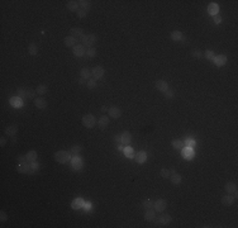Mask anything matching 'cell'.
Returning <instances> with one entry per match:
<instances>
[{"label": "cell", "mask_w": 238, "mask_h": 228, "mask_svg": "<svg viewBox=\"0 0 238 228\" xmlns=\"http://www.w3.org/2000/svg\"><path fill=\"white\" fill-rule=\"evenodd\" d=\"M86 55H87L90 58H94L95 56H96V50L94 48V47H90V48H87V51H86Z\"/></svg>", "instance_id": "f35d334b"}, {"label": "cell", "mask_w": 238, "mask_h": 228, "mask_svg": "<svg viewBox=\"0 0 238 228\" xmlns=\"http://www.w3.org/2000/svg\"><path fill=\"white\" fill-rule=\"evenodd\" d=\"M171 145H172V147L175 150H181L183 148V146H184V143H183V141H180V139H173V141L171 142Z\"/></svg>", "instance_id": "836d02e7"}, {"label": "cell", "mask_w": 238, "mask_h": 228, "mask_svg": "<svg viewBox=\"0 0 238 228\" xmlns=\"http://www.w3.org/2000/svg\"><path fill=\"white\" fill-rule=\"evenodd\" d=\"M183 155H184V158H186V160H191L193 157H194V152H193V151H191L190 148H186V150H184Z\"/></svg>", "instance_id": "d590c367"}, {"label": "cell", "mask_w": 238, "mask_h": 228, "mask_svg": "<svg viewBox=\"0 0 238 228\" xmlns=\"http://www.w3.org/2000/svg\"><path fill=\"white\" fill-rule=\"evenodd\" d=\"M28 160H27V156L24 155V156H19V157H17V162H27Z\"/></svg>", "instance_id": "f5cc1de1"}, {"label": "cell", "mask_w": 238, "mask_h": 228, "mask_svg": "<svg viewBox=\"0 0 238 228\" xmlns=\"http://www.w3.org/2000/svg\"><path fill=\"white\" fill-rule=\"evenodd\" d=\"M17 93H18V97L19 98H26L27 97V90L23 89V87H19V89L17 90Z\"/></svg>", "instance_id": "ee69618b"}, {"label": "cell", "mask_w": 238, "mask_h": 228, "mask_svg": "<svg viewBox=\"0 0 238 228\" xmlns=\"http://www.w3.org/2000/svg\"><path fill=\"white\" fill-rule=\"evenodd\" d=\"M17 132H18V127L14 126V124L8 126V127L5 128V134L9 136V137H14V136L17 134Z\"/></svg>", "instance_id": "ac0fdd59"}, {"label": "cell", "mask_w": 238, "mask_h": 228, "mask_svg": "<svg viewBox=\"0 0 238 228\" xmlns=\"http://www.w3.org/2000/svg\"><path fill=\"white\" fill-rule=\"evenodd\" d=\"M82 204H84L82 199H75V200L71 203V208L72 209H79V208L82 207Z\"/></svg>", "instance_id": "4dcf8cb0"}, {"label": "cell", "mask_w": 238, "mask_h": 228, "mask_svg": "<svg viewBox=\"0 0 238 228\" xmlns=\"http://www.w3.org/2000/svg\"><path fill=\"white\" fill-rule=\"evenodd\" d=\"M9 103L11 104V107H14V108H21L23 105V102H22V98H19V97H14V98H11Z\"/></svg>", "instance_id": "603a6c76"}, {"label": "cell", "mask_w": 238, "mask_h": 228, "mask_svg": "<svg viewBox=\"0 0 238 228\" xmlns=\"http://www.w3.org/2000/svg\"><path fill=\"white\" fill-rule=\"evenodd\" d=\"M71 163H72V169H75V170H80L82 167V161L77 157V156H75V157L72 158Z\"/></svg>", "instance_id": "7402d4cb"}, {"label": "cell", "mask_w": 238, "mask_h": 228, "mask_svg": "<svg viewBox=\"0 0 238 228\" xmlns=\"http://www.w3.org/2000/svg\"><path fill=\"white\" fill-rule=\"evenodd\" d=\"M80 41H81V43H82V45H84V46H87V47H89V48H90V47H91V46H90V43H89L87 36H85V34H84V36H82V37H81V38H80Z\"/></svg>", "instance_id": "7dc6e473"}, {"label": "cell", "mask_w": 238, "mask_h": 228, "mask_svg": "<svg viewBox=\"0 0 238 228\" xmlns=\"http://www.w3.org/2000/svg\"><path fill=\"white\" fill-rule=\"evenodd\" d=\"M166 205H167L166 200H163V199H158V200H156L155 203H153V209H155V212H163L165 209H166Z\"/></svg>", "instance_id": "277c9868"}, {"label": "cell", "mask_w": 238, "mask_h": 228, "mask_svg": "<svg viewBox=\"0 0 238 228\" xmlns=\"http://www.w3.org/2000/svg\"><path fill=\"white\" fill-rule=\"evenodd\" d=\"M79 5L81 6V9H84L85 11L90 10V1H87V0H80V1H79Z\"/></svg>", "instance_id": "1f68e13d"}, {"label": "cell", "mask_w": 238, "mask_h": 228, "mask_svg": "<svg viewBox=\"0 0 238 228\" xmlns=\"http://www.w3.org/2000/svg\"><path fill=\"white\" fill-rule=\"evenodd\" d=\"M80 76H81L82 79H85V80H89L90 79V76H91V70H89L87 67H84V69L80 70Z\"/></svg>", "instance_id": "484cf974"}, {"label": "cell", "mask_w": 238, "mask_h": 228, "mask_svg": "<svg viewBox=\"0 0 238 228\" xmlns=\"http://www.w3.org/2000/svg\"><path fill=\"white\" fill-rule=\"evenodd\" d=\"M132 141V136L128 131L123 132L122 134H120V143H123V145H129Z\"/></svg>", "instance_id": "4fadbf2b"}, {"label": "cell", "mask_w": 238, "mask_h": 228, "mask_svg": "<svg viewBox=\"0 0 238 228\" xmlns=\"http://www.w3.org/2000/svg\"><path fill=\"white\" fill-rule=\"evenodd\" d=\"M79 84H80V85H86V80L81 77V79L79 80Z\"/></svg>", "instance_id": "11a10c76"}, {"label": "cell", "mask_w": 238, "mask_h": 228, "mask_svg": "<svg viewBox=\"0 0 238 228\" xmlns=\"http://www.w3.org/2000/svg\"><path fill=\"white\" fill-rule=\"evenodd\" d=\"M39 169H41V165L39 163H37V162H31V171H29V175H32V174H34L36 171H38Z\"/></svg>", "instance_id": "e575fe53"}, {"label": "cell", "mask_w": 238, "mask_h": 228, "mask_svg": "<svg viewBox=\"0 0 238 228\" xmlns=\"http://www.w3.org/2000/svg\"><path fill=\"white\" fill-rule=\"evenodd\" d=\"M213 21H214L215 24H220L222 23V17L220 15H214V17H213Z\"/></svg>", "instance_id": "816d5d0a"}, {"label": "cell", "mask_w": 238, "mask_h": 228, "mask_svg": "<svg viewBox=\"0 0 238 228\" xmlns=\"http://www.w3.org/2000/svg\"><path fill=\"white\" fill-rule=\"evenodd\" d=\"M109 124V117L107 115H102V117L99 118V126L102 128H107Z\"/></svg>", "instance_id": "83f0119b"}, {"label": "cell", "mask_w": 238, "mask_h": 228, "mask_svg": "<svg viewBox=\"0 0 238 228\" xmlns=\"http://www.w3.org/2000/svg\"><path fill=\"white\" fill-rule=\"evenodd\" d=\"M91 76L94 80H99L104 76V69L102 66H95L94 69L91 70Z\"/></svg>", "instance_id": "3957f363"}, {"label": "cell", "mask_w": 238, "mask_h": 228, "mask_svg": "<svg viewBox=\"0 0 238 228\" xmlns=\"http://www.w3.org/2000/svg\"><path fill=\"white\" fill-rule=\"evenodd\" d=\"M134 160H136L137 163H143V162H146V160H147V153H146L144 151H141V152H138V153L134 155Z\"/></svg>", "instance_id": "5bb4252c"}, {"label": "cell", "mask_w": 238, "mask_h": 228, "mask_svg": "<svg viewBox=\"0 0 238 228\" xmlns=\"http://www.w3.org/2000/svg\"><path fill=\"white\" fill-rule=\"evenodd\" d=\"M142 207L144 209H150V208H153V202L151 199H146V200L142 202Z\"/></svg>", "instance_id": "8d00e7d4"}, {"label": "cell", "mask_w": 238, "mask_h": 228, "mask_svg": "<svg viewBox=\"0 0 238 228\" xmlns=\"http://www.w3.org/2000/svg\"><path fill=\"white\" fill-rule=\"evenodd\" d=\"M72 50H74V55L76 56V57H81V56H84V55L86 53L85 46H84V45H76Z\"/></svg>", "instance_id": "9c48e42d"}, {"label": "cell", "mask_w": 238, "mask_h": 228, "mask_svg": "<svg viewBox=\"0 0 238 228\" xmlns=\"http://www.w3.org/2000/svg\"><path fill=\"white\" fill-rule=\"evenodd\" d=\"M191 56L195 58H201L203 57V52L200 50H194V51H191Z\"/></svg>", "instance_id": "7bdbcfd3"}, {"label": "cell", "mask_w": 238, "mask_h": 228, "mask_svg": "<svg viewBox=\"0 0 238 228\" xmlns=\"http://www.w3.org/2000/svg\"><path fill=\"white\" fill-rule=\"evenodd\" d=\"M55 160L58 163H67L71 160V153L68 151H57L55 153Z\"/></svg>", "instance_id": "6da1fadb"}, {"label": "cell", "mask_w": 238, "mask_h": 228, "mask_svg": "<svg viewBox=\"0 0 238 228\" xmlns=\"http://www.w3.org/2000/svg\"><path fill=\"white\" fill-rule=\"evenodd\" d=\"M155 86H156L157 90L162 91V93H165V91L168 89V84L165 81V80H157L156 84H155Z\"/></svg>", "instance_id": "7c38bea8"}, {"label": "cell", "mask_w": 238, "mask_h": 228, "mask_svg": "<svg viewBox=\"0 0 238 228\" xmlns=\"http://www.w3.org/2000/svg\"><path fill=\"white\" fill-rule=\"evenodd\" d=\"M234 197H233L232 194H228V195H224L223 198L220 199V202H222V204L223 205H225V207H229V205H232L233 203H234Z\"/></svg>", "instance_id": "30bf717a"}, {"label": "cell", "mask_w": 238, "mask_h": 228, "mask_svg": "<svg viewBox=\"0 0 238 228\" xmlns=\"http://www.w3.org/2000/svg\"><path fill=\"white\" fill-rule=\"evenodd\" d=\"M156 217H155V209H152V208H150V209H146V214H144V219H146L147 222H151L153 221Z\"/></svg>", "instance_id": "cb8c5ba5"}, {"label": "cell", "mask_w": 238, "mask_h": 228, "mask_svg": "<svg viewBox=\"0 0 238 228\" xmlns=\"http://www.w3.org/2000/svg\"><path fill=\"white\" fill-rule=\"evenodd\" d=\"M170 180H171V183L173 184V185H180V183H181V180H183V178H181L180 174L173 173V174L170 175Z\"/></svg>", "instance_id": "44dd1931"}, {"label": "cell", "mask_w": 238, "mask_h": 228, "mask_svg": "<svg viewBox=\"0 0 238 228\" xmlns=\"http://www.w3.org/2000/svg\"><path fill=\"white\" fill-rule=\"evenodd\" d=\"M17 171L18 173H21V174H29V171H31V165L27 162H19L18 165H17Z\"/></svg>", "instance_id": "5b68a950"}, {"label": "cell", "mask_w": 238, "mask_h": 228, "mask_svg": "<svg viewBox=\"0 0 238 228\" xmlns=\"http://www.w3.org/2000/svg\"><path fill=\"white\" fill-rule=\"evenodd\" d=\"M87 39H89V43H90V46H92L96 41H98V37H96L95 34L90 33V34H87Z\"/></svg>", "instance_id": "ab89813d"}, {"label": "cell", "mask_w": 238, "mask_h": 228, "mask_svg": "<svg viewBox=\"0 0 238 228\" xmlns=\"http://www.w3.org/2000/svg\"><path fill=\"white\" fill-rule=\"evenodd\" d=\"M34 105H36V108L43 110V109H46L47 108V102L44 100L43 98H36L34 99Z\"/></svg>", "instance_id": "9a60e30c"}, {"label": "cell", "mask_w": 238, "mask_h": 228, "mask_svg": "<svg viewBox=\"0 0 238 228\" xmlns=\"http://www.w3.org/2000/svg\"><path fill=\"white\" fill-rule=\"evenodd\" d=\"M82 151V146H80V145H75V146H72L71 147V150L68 151L71 155H79L80 152Z\"/></svg>", "instance_id": "d6a6232c"}, {"label": "cell", "mask_w": 238, "mask_h": 228, "mask_svg": "<svg viewBox=\"0 0 238 228\" xmlns=\"http://www.w3.org/2000/svg\"><path fill=\"white\" fill-rule=\"evenodd\" d=\"M5 145H6V139H5V137H1L0 138V146L4 147Z\"/></svg>", "instance_id": "db71d44e"}, {"label": "cell", "mask_w": 238, "mask_h": 228, "mask_svg": "<svg viewBox=\"0 0 238 228\" xmlns=\"http://www.w3.org/2000/svg\"><path fill=\"white\" fill-rule=\"evenodd\" d=\"M77 41H79L77 38L72 37V36H67V37H65V39H63V43H65L66 47H72V48H74V47L77 45Z\"/></svg>", "instance_id": "ba28073f"}, {"label": "cell", "mask_w": 238, "mask_h": 228, "mask_svg": "<svg viewBox=\"0 0 238 228\" xmlns=\"http://www.w3.org/2000/svg\"><path fill=\"white\" fill-rule=\"evenodd\" d=\"M86 85H87L89 89H95V87H96V80H94V79H89V80H87V82H86Z\"/></svg>", "instance_id": "60d3db41"}, {"label": "cell", "mask_w": 238, "mask_h": 228, "mask_svg": "<svg viewBox=\"0 0 238 228\" xmlns=\"http://www.w3.org/2000/svg\"><path fill=\"white\" fill-rule=\"evenodd\" d=\"M160 175L162 178H165V179H167V178H170V175H171V173H170V170L168 169H162L160 171Z\"/></svg>", "instance_id": "b9f144b4"}, {"label": "cell", "mask_w": 238, "mask_h": 228, "mask_svg": "<svg viewBox=\"0 0 238 228\" xmlns=\"http://www.w3.org/2000/svg\"><path fill=\"white\" fill-rule=\"evenodd\" d=\"M36 91H37V94L39 95H44L48 91V86L44 85V84H41V85L37 86V89H36Z\"/></svg>", "instance_id": "f546056e"}, {"label": "cell", "mask_w": 238, "mask_h": 228, "mask_svg": "<svg viewBox=\"0 0 238 228\" xmlns=\"http://www.w3.org/2000/svg\"><path fill=\"white\" fill-rule=\"evenodd\" d=\"M28 53L32 55V56H36L38 55V46L36 45L34 42L29 43V46H28Z\"/></svg>", "instance_id": "d4e9b609"}, {"label": "cell", "mask_w": 238, "mask_h": 228, "mask_svg": "<svg viewBox=\"0 0 238 228\" xmlns=\"http://www.w3.org/2000/svg\"><path fill=\"white\" fill-rule=\"evenodd\" d=\"M70 36H72V37H75V38H81L82 36H84V31H82V28H79V27H74V28H71L70 29Z\"/></svg>", "instance_id": "8fae6325"}, {"label": "cell", "mask_w": 238, "mask_h": 228, "mask_svg": "<svg viewBox=\"0 0 238 228\" xmlns=\"http://www.w3.org/2000/svg\"><path fill=\"white\" fill-rule=\"evenodd\" d=\"M158 221V224H168V223L172 222V217L170 214H163L161 215L160 219H157Z\"/></svg>", "instance_id": "ffe728a7"}, {"label": "cell", "mask_w": 238, "mask_h": 228, "mask_svg": "<svg viewBox=\"0 0 238 228\" xmlns=\"http://www.w3.org/2000/svg\"><path fill=\"white\" fill-rule=\"evenodd\" d=\"M108 114H109V117L110 118L118 119L120 115H122V110H120L119 108H117V107H112V108H109L108 109Z\"/></svg>", "instance_id": "8992f818"}, {"label": "cell", "mask_w": 238, "mask_h": 228, "mask_svg": "<svg viewBox=\"0 0 238 228\" xmlns=\"http://www.w3.org/2000/svg\"><path fill=\"white\" fill-rule=\"evenodd\" d=\"M225 191H227L228 194H236L237 193V185L234 183L232 181H228L227 184H225Z\"/></svg>", "instance_id": "e0dca14e"}, {"label": "cell", "mask_w": 238, "mask_h": 228, "mask_svg": "<svg viewBox=\"0 0 238 228\" xmlns=\"http://www.w3.org/2000/svg\"><path fill=\"white\" fill-rule=\"evenodd\" d=\"M213 61H214L215 66H218V67L224 66L225 63H227V56H225V55H219V56H215V57L213 58Z\"/></svg>", "instance_id": "52a82bcc"}, {"label": "cell", "mask_w": 238, "mask_h": 228, "mask_svg": "<svg viewBox=\"0 0 238 228\" xmlns=\"http://www.w3.org/2000/svg\"><path fill=\"white\" fill-rule=\"evenodd\" d=\"M6 219H8V215H6V213H5V212H0V221H1L3 223L4 222H6Z\"/></svg>", "instance_id": "f907efd6"}, {"label": "cell", "mask_w": 238, "mask_h": 228, "mask_svg": "<svg viewBox=\"0 0 238 228\" xmlns=\"http://www.w3.org/2000/svg\"><path fill=\"white\" fill-rule=\"evenodd\" d=\"M205 58H207V60H213V58H214L215 57V56H214V52H213V51H210V50H208V51H205Z\"/></svg>", "instance_id": "bcb514c9"}, {"label": "cell", "mask_w": 238, "mask_h": 228, "mask_svg": "<svg viewBox=\"0 0 238 228\" xmlns=\"http://www.w3.org/2000/svg\"><path fill=\"white\" fill-rule=\"evenodd\" d=\"M96 124V118L92 114H85L82 117V126L86 128H94Z\"/></svg>", "instance_id": "7a4b0ae2"}, {"label": "cell", "mask_w": 238, "mask_h": 228, "mask_svg": "<svg viewBox=\"0 0 238 228\" xmlns=\"http://www.w3.org/2000/svg\"><path fill=\"white\" fill-rule=\"evenodd\" d=\"M36 94H37V91L36 90H32V89H28L27 90V98H29V99H36Z\"/></svg>", "instance_id": "f6af8a7d"}, {"label": "cell", "mask_w": 238, "mask_h": 228, "mask_svg": "<svg viewBox=\"0 0 238 228\" xmlns=\"http://www.w3.org/2000/svg\"><path fill=\"white\" fill-rule=\"evenodd\" d=\"M26 156H27V160H28V162H34L36 160H37V152H36L34 150L29 151V152H28V153H27Z\"/></svg>", "instance_id": "f1b7e54d"}, {"label": "cell", "mask_w": 238, "mask_h": 228, "mask_svg": "<svg viewBox=\"0 0 238 228\" xmlns=\"http://www.w3.org/2000/svg\"><path fill=\"white\" fill-rule=\"evenodd\" d=\"M186 145L188 146H193L194 145V141H193V139H186Z\"/></svg>", "instance_id": "9f6ffc18"}, {"label": "cell", "mask_w": 238, "mask_h": 228, "mask_svg": "<svg viewBox=\"0 0 238 228\" xmlns=\"http://www.w3.org/2000/svg\"><path fill=\"white\" fill-rule=\"evenodd\" d=\"M165 97H166L167 99H172L173 98V91L170 89V90H166V91H165Z\"/></svg>", "instance_id": "681fc988"}, {"label": "cell", "mask_w": 238, "mask_h": 228, "mask_svg": "<svg viewBox=\"0 0 238 228\" xmlns=\"http://www.w3.org/2000/svg\"><path fill=\"white\" fill-rule=\"evenodd\" d=\"M123 151H124V155H126L127 157H134V152H133L132 147H126Z\"/></svg>", "instance_id": "74e56055"}, {"label": "cell", "mask_w": 238, "mask_h": 228, "mask_svg": "<svg viewBox=\"0 0 238 228\" xmlns=\"http://www.w3.org/2000/svg\"><path fill=\"white\" fill-rule=\"evenodd\" d=\"M108 109H107V107H102V112H107Z\"/></svg>", "instance_id": "6f0895ef"}, {"label": "cell", "mask_w": 238, "mask_h": 228, "mask_svg": "<svg viewBox=\"0 0 238 228\" xmlns=\"http://www.w3.org/2000/svg\"><path fill=\"white\" fill-rule=\"evenodd\" d=\"M67 9L71 10V11H77L79 10V1H76V0H70V1H67L66 4Z\"/></svg>", "instance_id": "d6986e66"}, {"label": "cell", "mask_w": 238, "mask_h": 228, "mask_svg": "<svg viewBox=\"0 0 238 228\" xmlns=\"http://www.w3.org/2000/svg\"><path fill=\"white\" fill-rule=\"evenodd\" d=\"M170 37H171L172 41L177 42V41H181V39H183V33H181L180 31H173V32H171Z\"/></svg>", "instance_id": "4316f807"}, {"label": "cell", "mask_w": 238, "mask_h": 228, "mask_svg": "<svg viewBox=\"0 0 238 228\" xmlns=\"http://www.w3.org/2000/svg\"><path fill=\"white\" fill-rule=\"evenodd\" d=\"M86 13H87V11H85L84 9H79V10H77V17H79L80 19H84V18L86 17Z\"/></svg>", "instance_id": "c3c4849f"}, {"label": "cell", "mask_w": 238, "mask_h": 228, "mask_svg": "<svg viewBox=\"0 0 238 228\" xmlns=\"http://www.w3.org/2000/svg\"><path fill=\"white\" fill-rule=\"evenodd\" d=\"M208 13L210 14V15H218V13H219V6H218V4L217 3H210L209 4V6H208Z\"/></svg>", "instance_id": "2e32d148"}]
</instances>
